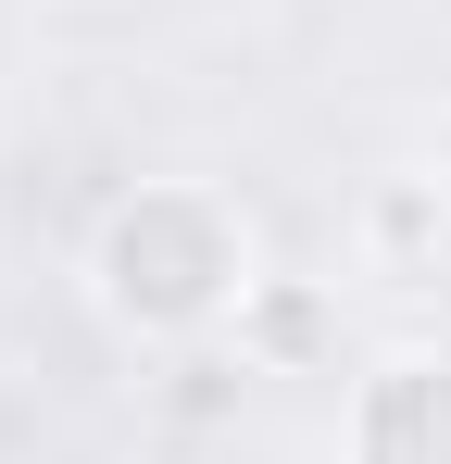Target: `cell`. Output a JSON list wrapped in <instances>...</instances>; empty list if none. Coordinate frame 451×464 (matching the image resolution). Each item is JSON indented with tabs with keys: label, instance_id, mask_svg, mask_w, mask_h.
<instances>
[{
	"label": "cell",
	"instance_id": "1",
	"mask_svg": "<svg viewBox=\"0 0 451 464\" xmlns=\"http://www.w3.org/2000/svg\"><path fill=\"white\" fill-rule=\"evenodd\" d=\"M88 302L126 339H201L251 302V214L201 176H150L88 227Z\"/></svg>",
	"mask_w": 451,
	"mask_h": 464
},
{
	"label": "cell",
	"instance_id": "2",
	"mask_svg": "<svg viewBox=\"0 0 451 464\" xmlns=\"http://www.w3.org/2000/svg\"><path fill=\"white\" fill-rule=\"evenodd\" d=\"M351 464H451V339L389 352L351 389Z\"/></svg>",
	"mask_w": 451,
	"mask_h": 464
},
{
	"label": "cell",
	"instance_id": "3",
	"mask_svg": "<svg viewBox=\"0 0 451 464\" xmlns=\"http://www.w3.org/2000/svg\"><path fill=\"white\" fill-rule=\"evenodd\" d=\"M326 289H301V276H251V302H238V352L251 364H276V377H301L313 352H326Z\"/></svg>",
	"mask_w": 451,
	"mask_h": 464
},
{
	"label": "cell",
	"instance_id": "4",
	"mask_svg": "<svg viewBox=\"0 0 451 464\" xmlns=\"http://www.w3.org/2000/svg\"><path fill=\"white\" fill-rule=\"evenodd\" d=\"M364 238H376V251H389V264H401V251H427V238H439V201H427V188H376V214H364Z\"/></svg>",
	"mask_w": 451,
	"mask_h": 464
}]
</instances>
